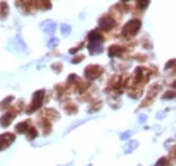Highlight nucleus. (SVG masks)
<instances>
[{"instance_id": "20e7f679", "label": "nucleus", "mask_w": 176, "mask_h": 166, "mask_svg": "<svg viewBox=\"0 0 176 166\" xmlns=\"http://www.w3.org/2000/svg\"><path fill=\"white\" fill-rule=\"evenodd\" d=\"M148 5V0H138V6L140 7H145Z\"/></svg>"}, {"instance_id": "f03ea898", "label": "nucleus", "mask_w": 176, "mask_h": 166, "mask_svg": "<svg viewBox=\"0 0 176 166\" xmlns=\"http://www.w3.org/2000/svg\"><path fill=\"white\" fill-rule=\"evenodd\" d=\"M101 68L100 66H95V65H93V66H90V68H87L85 69V72H87V77H90V78H97L101 74Z\"/></svg>"}, {"instance_id": "7ed1b4c3", "label": "nucleus", "mask_w": 176, "mask_h": 166, "mask_svg": "<svg viewBox=\"0 0 176 166\" xmlns=\"http://www.w3.org/2000/svg\"><path fill=\"white\" fill-rule=\"evenodd\" d=\"M12 141H13V135L12 134H2L0 135V150L7 147Z\"/></svg>"}, {"instance_id": "f257e3e1", "label": "nucleus", "mask_w": 176, "mask_h": 166, "mask_svg": "<svg viewBox=\"0 0 176 166\" xmlns=\"http://www.w3.org/2000/svg\"><path fill=\"white\" fill-rule=\"evenodd\" d=\"M138 30H140V22H138V21H131V22L125 27L123 34H125V35H128V37H131V35H134Z\"/></svg>"}]
</instances>
